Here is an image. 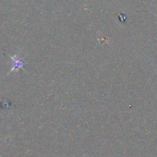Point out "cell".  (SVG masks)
Masks as SVG:
<instances>
[{
  "mask_svg": "<svg viewBox=\"0 0 157 157\" xmlns=\"http://www.w3.org/2000/svg\"><path fill=\"white\" fill-rule=\"evenodd\" d=\"M10 59H11V62H12V66H11V69L10 70L8 75H10L11 72L19 70L20 68H23V67L26 65V63L23 61V59L19 56H11Z\"/></svg>",
  "mask_w": 157,
  "mask_h": 157,
  "instance_id": "1",
  "label": "cell"
}]
</instances>
